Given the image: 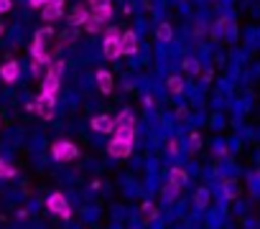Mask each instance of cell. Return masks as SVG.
I'll list each match as a JSON object with an SVG mask.
<instances>
[{
  "mask_svg": "<svg viewBox=\"0 0 260 229\" xmlns=\"http://www.w3.org/2000/svg\"><path fill=\"white\" fill-rule=\"evenodd\" d=\"M51 39H54V28H41V31H36V36H34L31 54H34V61H39L41 66L51 61V54L46 51V44H49Z\"/></svg>",
  "mask_w": 260,
  "mask_h": 229,
  "instance_id": "1",
  "label": "cell"
},
{
  "mask_svg": "<svg viewBox=\"0 0 260 229\" xmlns=\"http://www.w3.org/2000/svg\"><path fill=\"white\" fill-rule=\"evenodd\" d=\"M46 206H49V211H54V214H59L61 219H72V209H69V201H67V196L61 194V191H54L49 199H46Z\"/></svg>",
  "mask_w": 260,
  "mask_h": 229,
  "instance_id": "2",
  "label": "cell"
},
{
  "mask_svg": "<svg viewBox=\"0 0 260 229\" xmlns=\"http://www.w3.org/2000/svg\"><path fill=\"white\" fill-rule=\"evenodd\" d=\"M51 156H54L59 163L74 161V158H77V145H74V143H69V140H59V143H54Z\"/></svg>",
  "mask_w": 260,
  "mask_h": 229,
  "instance_id": "3",
  "label": "cell"
},
{
  "mask_svg": "<svg viewBox=\"0 0 260 229\" xmlns=\"http://www.w3.org/2000/svg\"><path fill=\"white\" fill-rule=\"evenodd\" d=\"M54 109H56V97H51V94H41L36 99V104H34V112L41 114L44 120H51L54 118Z\"/></svg>",
  "mask_w": 260,
  "mask_h": 229,
  "instance_id": "4",
  "label": "cell"
},
{
  "mask_svg": "<svg viewBox=\"0 0 260 229\" xmlns=\"http://www.w3.org/2000/svg\"><path fill=\"white\" fill-rule=\"evenodd\" d=\"M120 36H117V31L115 28H107V36H105V44H102V49H105V59H110V61H115L117 56H122L120 54Z\"/></svg>",
  "mask_w": 260,
  "mask_h": 229,
  "instance_id": "5",
  "label": "cell"
},
{
  "mask_svg": "<svg viewBox=\"0 0 260 229\" xmlns=\"http://www.w3.org/2000/svg\"><path fill=\"white\" fill-rule=\"evenodd\" d=\"M117 44H120V54H125V56H133L138 51V36L133 31H125Z\"/></svg>",
  "mask_w": 260,
  "mask_h": 229,
  "instance_id": "6",
  "label": "cell"
},
{
  "mask_svg": "<svg viewBox=\"0 0 260 229\" xmlns=\"http://www.w3.org/2000/svg\"><path fill=\"white\" fill-rule=\"evenodd\" d=\"M107 150H110V156L112 158H127L130 156V150H133V143H125V140H110V145H107Z\"/></svg>",
  "mask_w": 260,
  "mask_h": 229,
  "instance_id": "7",
  "label": "cell"
},
{
  "mask_svg": "<svg viewBox=\"0 0 260 229\" xmlns=\"http://www.w3.org/2000/svg\"><path fill=\"white\" fill-rule=\"evenodd\" d=\"M87 18H89V11H87L84 6H77V8H72L67 23H69V28H79V26H84Z\"/></svg>",
  "mask_w": 260,
  "mask_h": 229,
  "instance_id": "8",
  "label": "cell"
},
{
  "mask_svg": "<svg viewBox=\"0 0 260 229\" xmlns=\"http://www.w3.org/2000/svg\"><path fill=\"white\" fill-rule=\"evenodd\" d=\"M0 77H3V82H16L21 77V66L18 61H6L3 69H0Z\"/></svg>",
  "mask_w": 260,
  "mask_h": 229,
  "instance_id": "9",
  "label": "cell"
},
{
  "mask_svg": "<svg viewBox=\"0 0 260 229\" xmlns=\"http://www.w3.org/2000/svg\"><path fill=\"white\" fill-rule=\"evenodd\" d=\"M122 128H136V118H133V112L125 109L117 114V120H112V130H122Z\"/></svg>",
  "mask_w": 260,
  "mask_h": 229,
  "instance_id": "10",
  "label": "cell"
},
{
  "mask_svg": "<svg viewBox=\"0 0 260 229\" xmlns=\"http://www.w3.org/2000/svg\"><path fill=\"white\" fill-rule=\"evenodd\" d=\"M92 130L112 133V118H110V114H97V118H92Z\"/></svg>",
  "mask_w": 260,
  "mask_h": 229,
  "instance_id": "11",
  "label": "cell"
},
{
  "mask_svg": "<svg viewBox=\"0 0 260 229\" xmlns=\"http://www.w3.org/2000/svg\"><path fill=\"white\" fill-rule=\"evenodd\" d=\"M97 89H100L102 94H110V92H112V74H110L107 69H100V71H97Z\"/></svg>",
  "mask_w": 260,
  "mask_h": 229,
  "instance_id": "12",
  "label": "cell"
},
{
  "mask_svg": "<svg viewBox=\"0 0 260 229\" xmlns=\"http://www.w3.org/2000/svg\"><path fill=\"white\" fill-rule=\"evenodd\" d=\"M41 89H44L41 94H51V97H56V92H59V77L49 71V74L44 77V82H41Z\"/></svg>",
  "mask_w": 260,
  "mask_h": 229,
  "instance_id": "13",
  "label": "cell"
},
{
  "mask_svg": "<svg viewBox=\"0 0 260 229\" xmlns=\"http://www.w3.org/2000/svg\"><path fill=\"white\" fill-rule=\"evenodd\" d=\"M186 181H189V173L184 171V168H171V173H169V183L171 186H176L179 191L186 186Z\"/></svg>",
  "mask_w": 260,
  "mask_h": 229,
  "instance_id": "14",
  "label": "cell"
},
{
  "mask_svg": "<svg viewBox=\"0 0 260 229\" xmlns=\"http://www.w3.org/2000/svg\"><path fill=\"white\" fill-rule=\"evenodd\" d=\"M61 13H64V8H56V6H49V3H46L41 16H44V21H46V23H51V21H59V18H61Z\"/></svg>",
  "mask_w": 260,
  "mask_h": 229,
  "instance_id": "15",
  "label": "cell"
},
{
  "mask_svg": "<svg viewBox=\"0 0 260 229\" xmlns=\"http://www.w3.org/2000/svg\"><path fill=\"white\" fill-rule=\"evenodd\" d=\"M166 89H169L171 94H179V92H184V82L174 74V77H169V79H166Z\"/></svg>",
  "mask_w": 260,
  "mask_h": 229,
  "instance_id": "16",
  "label": "cell"
},
{
  "mask_svg": "<svg viewBox=\"0 0 260 229\" xmlns=\"http://www.w3.org/2000/svg\"><path fill=\"white\" fill-rule=\"evenodd\" d=\"M112 133H115V140H125V143H133L136 128H122V130H112Z\"/></svg>",
  "mask_w": 260,
  "mask_h": 229,
  "instance_id": "17",
  "label": "cell"
},
{
  "mask_svg": "<svg viewBox=\"0 0 260 229\" xmlns=\"http://www.w3.org/2000/svg\"><path fill=\"white\" fill-rule=\"evenodd\" d=\"M16 176V166L0 158V178H13Z\"/></svg>",
  "mask_w": 260,
  "mask_h": 229,
  "instance_id": "18",
  "label": "cell"
},
{
  "mask_svg": "<svg viewBox=\"0 0 260 229\" xmlns=\"http://www.w3.org/2000/svg\"><path fill=\"white\" fill-rule=\"evenodd\" d=\"M171 36H174V31H171V26H169V23H161V26H158V41H164V44H169V41H171Z\"/></svg>",
  "mask_w": 260,
  "mask_h": 229,
  "instance_id": "19",
  "label": "cell"
},
{
  "mask_svg": "<svg viewBox=\"0 0 260 229\" xmlns=\"http://www.w3.org/2000/svg\"><path fill=\"white\" fill-rule=\"evenodd\" d=\"M89 18H94V21L105 23V21H110V18H112V8H105V11H92V16H89Z\"/></svg>",
  "mask_w": 260,
  "mask_h": 229,
  "instance_id": "20",
  "label": "cell"
},
{
  "mask_svg": "<svg viewBox=\"0 0 260 229\" xmlns=\"http://www.w3.org/2000/svg\"><path fill=\"white\" fill-rule=\"evenodd\" d=\"M84 31H87V33H100V31H105V28H102V23H100V21L87 18V21H84Z\"/></svg>",
  "mask_w": 260,
  "mask_h": 229,
  "instance_id": "21",
  "label": "cell"
},
{
  "mask_svg": "<svg viewBox=\"0 0 260 229\" xmlns=\"http://www.w3.org/2000/svg\"><path fill=\"white\" fill-rule=\"evenodd\" d=\"M194 201H197V206H199V209H207V204H209V191H207V188H199Z\"/></svg>",
  "mask_w": 260,
  "mask_h": 229,
  "instance_id": "22",
  "label": "cell"
},
{
  "mask_svg": "<svg viewBox=\"0 0 260 229\" xmlns=\"http://www.w3.org/2000/svg\"><path fill=\"white\" fill-rule=\"evenodd\" d=\"M184 69H186L189 74H199V61L189 56V59H184Z\"/></svg>",
  "mask_w": 260,
  "mask_h": 229,
  "instance_id": "23",
  "label": "cell"
},
{
  "mask_svg": "<svg viewBox=\"0 0 260 229\" xmlns=\"http://www.w3.org/2000/svg\"><path fill=\"white\" fill-rule=\"evenodd\" d=\"M143 216H146V221L156 219V206H153L151 201H146V204H143Z\"/></svg>",
  "mask_w": 260,
  "mask_h": 229,
  "instance_id": "24",
  "label": "cell"
},
{
  "mask_svg": "<svg viewBox=\"0 0 260 229\" xmlns=\"http://www.w3.org/2000/svg\"><path fill=\"white\" fill-rule=\"evenodd\" d=\"M176 194H179V188H176V186H171V183H166V188H164V199H166V201H174V199H176Z\"/></svg>",
  "mask_w": 260,
  "mask_h": 229,
  "instance_id": "25",
  "label": "cell"
},
{
  "mask_svg": "<svg viewBox=\"0 0 260 229\" xmlns=\"http://www.w3.org/2000/svg\"><path fill=\"white\" fill-rule=\"evenodd\" d=\"M89 8L92 11H105V8H110V0H89Z\"/></svg>",
  "mask_w": 260,
  "mask_h": 229,
  "instance_id": "26",
  "label": "cell"
},
{
  "mask_svg": "<svg viewBox=\"0 0 260 229\" xmlns=\"http://www.w3.org/2000/svg\"><path fill=\"white\" fill-rule=\"evenodd\" d=\"M224 196H227V199H235V196H237V191H235V181H232V178L224 181Z\"/></svg>",
  "mask_w": 260,
  "mask_h": 229,
  "instance_id": "27",
  "label": "cell"
},
{
  "mask_svg": "<svg viewBox=\"0 0 260 229\" xmlns=\"http://www.w3.org/2000/svg\"><path fill=\"white\" fill-rule=\"evenodd\" d=\"M189 145H191V150H197V148L202 145V138H199V133H191V138H189Z\"/></svg>",
  "mask_w": 260,
  "mask_h": 229,
  "instance_id": "28",
  "label": "cell"
},
{
  "mask_svg": "<svg viewBox=\"0 0 260 229\" xmlns=\"http://www.w3.org/2000/svg\"><path fill=\"white\" fill-rule=\"evenodd\" d=\"M179 148H181V145H179V140H176V138H171V140H169V153H171V156H176V153H179Z\"/></svg>",
  "mask_w": 260,
  "mask_h": 229,
  "instance_id": "29",
  "label": "cell"
},
{
  "mask_svg": "<svg viewBox=\"0 0 260 229\" xmlns=\"http://www.w3.org/2000/svg\"><path fill=\"white\" fill-rule=\"evenodd\" d=\"M13 8V0H0V13H6Z\"/></svg>",
  "mask_w": 260,
  "mask_h": 229,
  "instance_id": "30",
  "label": "cell"
},
{
  "mask_svg": "<svg viewBox=\"0 0 260 229\" xmlns=\"http://www.w3.org/2000/svg\"><path fill=\"white\" fill-rule=\"evenodd\" d=\"M61 71H64V61H56V64L51 66V74H56V77H59Z\"/></svg>",
  "mask_w": 260,
  "mask_h": 229,
  "instance_id": "31",
  "label": "cell"
},
{
  "mask_svg": "<svg viewBox=\"0 0 260 229\" xmlns=\"http://www.w3.org/2000/svg\"><path fill=\"white\" fill-rule=\"evenodd\" d=\"M28 3H31L34 8H44V6L49 3V0H28Z\"/></svg>",
  "mask_w": 260,
  "mask_h": 229,
  "instance_id": "32",
  "label": "cell"
},
{
  "mask_svg": "<svg viewBox=\"0 0 260 229\" xmlns=\"http://www.w3.org/2000/svg\"><path fill=\"white\" fill-rule=\"evenodd\" d=\"M49 6H56V8H64V0H49Z\"/></svg>",
  "mask_w": 260,
  "mask_h": 229,
  "instance_id": "33",
  "label": "cell"
},
{
  "mask_svg": "<svg viewBox=\"0 0 260 229\" xmlns=\"http://www.w3.org/2000/svg\"><path fill=\"white\" fill-rule=\"evenodd\" d=\"M0 33H3V26H0Z\"/></svg>",
  "mask_w": 260,
  "mask_h": 229,
  "instance_id": "34",
  "label": "cell"
}]
</instances>
